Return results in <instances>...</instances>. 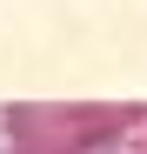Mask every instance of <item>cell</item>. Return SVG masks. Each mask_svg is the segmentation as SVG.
I'll return each mask as SVG.
<instances>
[{
    "label": "cell",
    "instance_id": "6da1fadb",
    "mask_svg": "<svg viewBox=\"0 0 147 154\" xmlns=\"http://www.w3.org/2000/svg\"><path fill=\"white\" fill-rule=\"evenodd\" d=\"M127 121V100H7L0 141L7 154H107Z\"/></svg>",
    "mask_w": 147,
    "mask_h": 154
},
{
    "label": "cell",
    "instance_id": "7a4b0ae2",
    "mask_svg": "<svg viewBox=\"0 0 147 154\" xmlns=\"http://www.w3.org/2000/svg\"><path fill=\"white\" fill-rule=\"evenodd\" d=\"M107 154H147V100H127V121L107 141Z\"/></svg>",
    "mask_w": 147,
    "mask_h": 154
},
{
    "label": "cell",
    "instance_id": "3957f363",
    "mask_svg": "<svg viewBox=\"0 0 147 154\" xmlns=\"http://www.w3.org/2000/svg\"><path fill=\"white\" fill-rule=\"evenodd\" d=\"M0 154H7V147H0Z\"/></svg>",
    "mask_w": 147,
    "mask_h": 154
}]
</instances>
